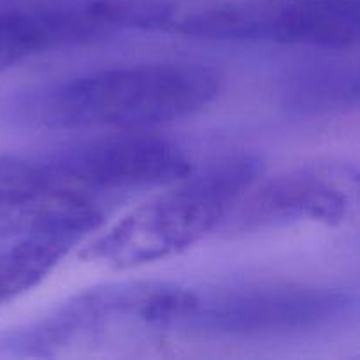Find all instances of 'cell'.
<instances>
[{
    "label": "cell",
    "mask_w": 360,
    "mask_h": 360,
    "mask_svg": "<svg viewBox=\"0 0 360 360\" xmlns=\"http://www.w3.org/2000/svg\"><path fill=\"white\" fill-rule=\"evenodd\" d=\"M283 0H90L111 28L183 37L273 41Z\"/></svg>",
    "instance_id": "obj_6"
},
{
    "label": "cell",
    "mask_w": 360,
    "mask_h": 360,
    "mask_svg": "<svg viewBox=\"0 0 360 360\" xmlns=\"http://www.w3.org/2000/svg\"><path fill=\"white\" fill-rule=\"evenodd\" d=\"M81 239L56 232H27L0 253V304L44 280L58 260Z\"/></svg>",
    "instance_id": "obj_9"
},
{
    "label": "cell",
    "mask_w": 360,
    "mask_h": 360,
    "mask_svg": "<svg viewBox=\"0 0 360 360\" xmlns=\"http://www.w3.org/2000/svg\"><path fill=\"white\" fill-rule=\"evenodd\" d=\"M287 102L299 111H334L357 104V70L330 63H315L301 69L287 81Z\"/></svg>",
    "instance_id": "obj_10"
},
{
    "label": "cell",
    "mask_w": 360,
    "mask_h": 360,
    "mask_svg": "<svg viewBox=\"0 0 360 360\" xmlns=\"http://www.w3.org/2000/svg\"><path fill=\"white\" fill-rule=\"evenodd\" d=\"M355 301L336 288L250 287L200 295L179 329L217 336L313 333L347 319Z\"/></svg>",
    "instance_id": "obj_3"
},
{
    "label": "cell",
    "mask_w": 360,
    "mask_h": 360,
    "mask_svg": "<svg viewBox=\"0 0 360 360\" xmlns=\"http://www.w3.org/2000/svg\"><path fill=\"white\" fill-rule=\"evenodd\" d=\"M53 188L97 192L179 183L193 172L176 144L150 134H120L41 155Z\"/></svg>",
    "instance_id": "obj_4"
},
{
    "label": "cell",
    "mask_w": 360,
    "mask_h": 360,
    "mask_svg": "<svg viewBox=\"0 0 360 360\" xmlns=\"http://www.w3.org/2000/svg\"><path fill=\"white\" fill-rule=\"evenodd\" d=\"M260 171L259 158L238 155L192 178L186 176L178 188L136 207L95 238L84 246L81 259L130 269L176 255L227 220Z\"/></svg>",
    "instance_id": "obj_2"
},
{
    "label": "cell",
    "mask_w": 360,
    "mask_h": 360,
    "mask_svg": "<svg viewBox=\"0 0 360 360\" xmlns=\"http://www.w3.org/2000/svg\"><path fill=\"white\" fill-rule=\"evenodd\" d=\"M112 28L81 7H30L0 11V69L67 46L84 44Z\"/></svg>",
    "instance_id": "obj_7"
},
{
    "label": "cell",
    "mask_w": 360,
    "mask_h": 360,
    "mask_svg": "<svg viewBox=\"0 0 360 360\" xmlns=\"http://www.w3.org/2000/svg\"><path fill=\"white\" fill-rule=\"evenodd\" d=\"M357 0H283L273 41L350 49L359 42Z\"/></svg>",
    "instance_id": "obj_8"
},
{
    "label": "cell",
    "mask_w": 360,
    "mask_h": 360,
    "mask_svg": "<svg viewBox=\"0 0 360 360\" xmlns=\"http://www.w3.org/2000/svg\"><path fill=\"white\" fill-rule=\"evenodd\" d=\"M221 74L204 63H144L97 70L56 84L34 108L53 129L141 130L186 118L217 98Z\"/></svg>",
    "instance_id": "obj_1"
},
{
    "label": "cell",
    "mask_w": 360,
    "mask_h": 360,
    "mask_svg": "<svg viewBox=\"0 0 360 360\" xmlns=\"http://www.w3.org/2000/svg\"><path fill=\"white\" fill-rule=\"evenodd\" d=\"M255 183L229 213L231 231L255 232L302 220L338 225L357 207L359 174L347 164L297 165Z\"/></svg>",
    "instance_id": "obj_5"
}]
</instances>
